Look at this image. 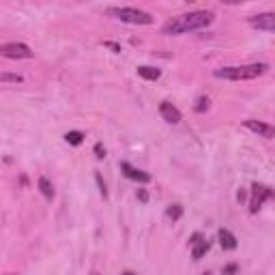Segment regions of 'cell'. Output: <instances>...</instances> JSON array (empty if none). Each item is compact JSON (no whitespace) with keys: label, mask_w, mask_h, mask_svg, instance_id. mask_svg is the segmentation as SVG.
<instances>
[{"label":"cell","mask_w":275,"mask_h":275,"mask_svg":"<svg viewBox=\"0 0 275 275\" xmlns=\"http://www.w3.org/2000/svg\"><path fill=\"white\" fill-rule=\"evenodd\" d=\"M138 76H140L142 80H151V82H155V80H159V78H161V71H159V69H155V67H146V65H142V67H138Z\"/></svg>","instance_id":"obj_11"},{"label":"cell","mask_w":275,"mask_h":275,"mask_svg":"<svg viewBox=\"0 0 275 275\" xmlns=\"http://www.w3.org/2000/svg\"><path fill=\"white\" fill-rule=\"evenodd\" d=\"M65 140H67L71 146H80L82 142H84V133H82V131H69V133L65 135Z\"/></svg>","instance_id":"obj_15"},{"label":"cell","mask_w":275,"mask_h":275,"mask_svg":"<svg viewBox=\"0 0 275 275\" xmlns=\"http://www.w3.org/2000/svg\"><path fill=\"white\" fill-rule=\"evenodd\" d=\"M213 20H215V15L211 11L183 13L163 24V35H183V32H191V30H202L213 24Z\"/></svg>","instance_id":"obj_1"},{"label":"cell","mask_w":275,"mask_h":275,"mask_svg":"<svg viewBox=\"0 0 275 275\" xmlns=\"http://www.w3.org/2000/svg\"><path fill=\"white\" fill-rule=\"evenodd\" d=\"M269 65L264 62H254V65H239V67H222V69H215L213 76L219 80H232V82H239V80H254V78H260L262 73H267Z\"/></svg>","instance_id":"obj_2"},{"label":"cell","mask_w":275,"mask_h":275,"mask_svg":"<svg viewBox=\"0 0 275 275\" xmlns=\"http://www.w3.org/2000/svg\"><path fill=\"white\" fill-rule=\"evenodd\" d=\"M243 127L245 129H250L254 133H258L260 138H275V127L269 125V123H262V121H254V118H247V121H243Z\"/></svg>","instance_id":"obj_6"},{"label":"cell","mask_w":275,"mask_h":275,"mask_svg":"<svg viewBox=\"0 0 275 275\" xmlns=\"http://www.w3.org/2000/svg\"><path fill=\"white\" fill-rule=\"evenodd\" d=\"M95 155L99 159H104L106 157V149H104V144H95Z\"/></svg>","instance_id":"obj_21"},{"label":"cell","mask_w":275,"mask_h":275,"mask_svg":"<svg viewBox=\"0 0 275 275\" xmlns=\"http://www.w3.org/2000/svg\"><path fill=\"white\" fill-rule=\"evenodd\" d=\"M275 196V191L267 185H258V183H254L252 185V200H250V211L252 213H258V209L267 202V200H271Z\"/></svg>","instance_id":"obj_4"},{"label":"cell","mask_w":275,"mask_h":275,"mask_svg":"<svg viewBox=\"0 0 275 275\" xmlns=\"http://www.w3.org/2000/svg\"><path fill=\"white\" fill-rule=\"evenodd\" d=\"M209 97H198V101H196V112H207L209 110Z\"/></svg>","instance_id":"obj_16"},{"label":"cell","mask_w":275,"mask_h":275,"mask_svg":"<svg viewBox=\"0 0 275 275\" xmlns=\"http://www.w3.org/2000/svg\"><path fill=\"white\" fill-rule=\"evenodd\" d=\"M209 250H211V243L209 241H200L198 245H194V252H191V256H194V260H200Z\"/></svg>","instance_id":"obj_12"},{"label":"cell","mask_w":275,"mask_h":275,"mask_svg":"<svg viewBox=\"0 0 275 275\" xmlns=\"http://www.w3.org/2000/svg\"><path fill=\"white\" fill-rule=\"evenodd\" d=\"M236 271H239V267H236L234 262L232 264H226V267H224V275H234Z\"/></svg>","instance_id":"obj_20"},{"label":"cell","mask_w":275,"mask_h":275,"mask_svg":"<svg viewBox=\"0 0 275 275\" xmlns=\"http://www.w3.org/2000/svg\"><path fill=\"white\" fill-rule=\"evenodd\" d=\"M0 54L5 58H32V50L26 43H5Z\"/></svg>","instance_id":"obj_5"},{"label":"cell","mask_w":275,"mask_h":275,"mask_svg":"<svg viewBox=\"0 0 275 275\" xmlns=\"http://www.w3.org/2000/svg\"><path fill=\"white\" fill-rule=\"evenodd\" d=\"M138 200H140V202H149V194H146V189H138Z\"/></svg>","instance_id":"obj_23"},{"label":"cell","mask_w":275,"mask_h":275,"mask_svg":"<svg viewBox=\"0 0 275 275\" xmlns=\"http://www.w3.org/2000/svg\"><path fill=\"white\" fill-rule=\"evenodd\" d=\"M204 275H211V273H204Z\"/></svg>","instance_id":"obj_25"},{"label":"cell","mask_w":275,"mask_h":275,"mask_svg":"<svg viewBox=\"0 0 275 275\" xmlns=\"http://www.w3.org/2000/svg\"><path fill=\"white\" fill-rule=\"evenodd\" d=\"M159 114L163 116V121H168L172 125H177L183 121V114H181V110L177 106H172L170 101H161L159 104Z\"/></svg>","instance_id":"obj_9"},{"label":"cell","mask_w":275,"mask_h":275,"mask_svg":"<svg viewBox=\"0 0 275 275\" xmlns=\"http://www.w3.org/2000/svg\"><path fill=\"white\" fill-rule=\"evenodd\" d=\"M104 48H108V50H112V52H121V45L118 43H114V41H104Z\"/></svg>","instance_id":"obj_19"},{"label":"cell","mask_w":275,"mask_h":275,"mask_svg":"<svg viewBox=\"0 0 275 275\" xmlns=\"http://www.w3.org/2000/svg\"><path fill=\"white\" fill-rule=\"evenodd\" d=\"M106 13L110 17H114V20L125 22V24H138V26L153 24V15L142 11V9H135V7H110Z\"/></svg>","instance_id":"obj_3"},{"label":"cell","mask_w":275,"mask_h":275,"mask_svg":"<svg viewBox=\"0 0 275 275\" xmlns=\"http://www.w3.org/2000/svg\"><path fill=\"white\" fill-rule=\"evenodd\" d=\"M250 24L258 30H267V32H275V13H258L250 17Z\"/></svg>","instance_id":"obj_7"},{"label":"cell","mask_w":275,"mask_h":275,"mask_svg":"<svg viewBox=\"0 0 275 275\" xmlns=\"http://www.w3.org/2000/svg\"><path fill=\"white\" fill-rule=\"evenodd\" d=\"M0 80H3V82H15V84H20V82H24V78H22V76H11V73H3V76H0Z\"/></svg>","instance_id":"obj_18"},{"label":"cell","mask_w":275,"mask_h":275,"mask_svg":"<svg viewBox=\"0 0 275 275\" xmlns=\"http://www.w3.org/2000/svg\"><path fill=\"white\" fill-rule=\"evenodd\" d=\"M121 172L125 174L129 181H138V183H151V174L149 172H144V170H138L133 168L131 163H127V161H121Z\"/></svg>","instance_id":"obj_8"},{"label":"cell","mask_w":275,"mask_h":275,"mask_svg":"<svg viewBox=\"0 0 275 275\" xmlns=\"http://www.w3.org/2000/svg\"><path fill=\"white\" fill-rule=\"evenodd\" d=\"M200 241H204V236H202V234H200V232H196V234H194V236H191V239H189V245H191V247H194V245H198Z\"/></svg>","instance_id":"obj_22"},{"label":"cell","mask_w":275,"mask_h":275,"mask_svg":"<svg viewBox=\"0 0 275 275\" xmlns=\"http://www.w3.org/2000/svg\"><path fill=\"white\" fill-rule=\"evenodd\" d=\"M39 189H41V194L48 198V200H52L54 198V187H52V183L45 179V177H41L39 179Z\"/></svg>","instance_id":"obj_13"},{"label":"cell","mask_w":275,"mask_h":275,"mask_svg":"<svg viewBox=\"0 0 275 275\" xmlns=\"http://www.w3.org/2000/svg\"><path fill=\"white\" fill-rule=\"evenodd\" d=\"M123 275H135V273H131V271H127V273H123Z\"/></svg>","instance_id":"obj_24"},{"label":"cell","mask_w":275,"mask_h":275,"mask_svg":"<svg viewBox=\"0 0 275 275\" xmlns=\"http://www.w3.org/2000/svg\"><path fill=\"white\" fill-rule=\"evenodd\" d=\"M217 241H219V245H222V250H226V252H232V250H236V236L230 232V230H226V228H222V230L217 232Z\"/></svg>","instance_id":"obj_10"},{"label":"cell","mask_w":275,"mask_h":275,"mask_svg":"<svg viewBox=\"0 0 275 275\" xmlns=\"http://www.w3.org/2000/svg\"><path fill=\"white\" fill-rule=\"evenodd\" d=\"M181 215H183V207L181 204H170L166 209V217L170 219V222H179Z\"/></svg>","instance_id":"obj_14"},{"label":"cell","mask_w":275,"mask_h":275,"mask_svg":"<svg viewBox=\"0 0 275 275\" xmlns=\"http://www.w3.org/2000/svg\"><path fill=\"white\" fill-rule=\"evenodd\" d=\"M95 179H97V185H99V191H101V198L104 200H108V189H106V183H104V179H101V174H95Z\"/></svg>","instance_id":"obj_17"},{"label":"cell","mask_w":275,"mask_h":275,"mask_svg":"<svg viewBox=\"0 0 275 275\" xmlns=\"http://www.w3.org/2000/svg\"><path fill=\"white\" fill-rule=\"evenodd\" d=\"M93 275H99V273H93Z\"/></svg>","instance_id":"obj_26"}]
</instances>
